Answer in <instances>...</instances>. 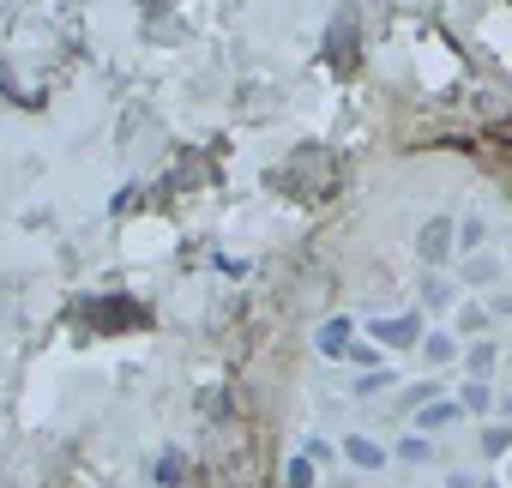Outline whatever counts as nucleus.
<instances>
[{
  "label": "nucleus",
  "instance_id": "nucleus-3",
  "mask_svg": "<svg viewBox=\"0 0 512 488\" xmlns=\"http://www.w3.org/2000/svg\"><path fill=\"white\" fill-rule=\"evenodd\" d=\"M458 416H464V404H458V398H434V404H422V410H416V428H422V434H440V428H446V422H458Z\"/></svg>",
  "mask_w": 512,
  "mask_h": 488
},
{
  "label": "nucleus",
  "instance_id": "nucleus-6",
  "mask_svg": "<svg viewBox=\"0 0 512 488\" xmlns=\"http://www.w3.org/2000/svg\"><path fill=\"white\" fill-rule=\"evenodd\" d=\"M344 458H350L356 470H380V464H386V446H374L368 434H350V440H344Z\"/></svg>",
  "mask_w": 512,
  "mask_h": 488
},
{
  "label": "nucleus",
  "instance_id": "nucleus-5",
  "mask_svg": "<svg viewBox=\"0 0 512 488\" xmlns=\"http://www.w3.org/2000/svg\"><path fill=\"white\" fill-rule=\"evenodd\" d=\"M494 362H500V344H494V338H476V344L464 350V374H470V380H488Z\"/></svg>",
  "mask_w": 512,
  "mask_h": 488
},
{
  "label": "nucleus",
  "instance_id": "nucleus-9",
  "mask_svg": "<svg viewBox=\"0 0 512 488\" xmlns=\"http://www.w3.org/2000/svg\"><path fill=\"white\" fill-rule=\"evenodd\" d=\"M482 452H488V458H506V452H512V422H488V428H482Z\"/></svg>",
  "mask_w": 512,
  "mask_h": 488
},
{
  "label": "nucleus",
  "instance_id": "nucleus-13",
  "mask_svg": "<svg viewBox=\"0 0 512 488\" xmlns=\"http://www.w3.org/2000/svg\"><path fill=\"white\" fill-rule=\"evenodd\" d=\"M284 482H290V488H314V458H308V452H296V458H290V470H284Z\"/></svg>",
  "mask_w": 512,
  "mask_h": 488
},
{
  "label": "nucleus",
  "instance_id": "nucleus-20",
  "mask_svg": "<svg viewBox=\"0 0 512 488\" xmlns=\"http://www.w3.org/2000/svg\"><path fill=\"white\" fill-rule=\"evenodd\" d=\"M506 476H512V464H506Z\"/></svg>",
  "mask_w": 512,
  "mask_h": 488
},
{
  "label": "nucleus",
  "instance_id": "nucleus-11",
  "mask_svg": "<svg viewBox=\"0 0 512 488\" xmlns=\"http://www.w3.org/2000/svg\"><path fill=\"white\" fill-rule=\"evenodd\" d=\"M482 241H488V223H482V217H464V223H458V248H464V254H476Z\"/></svg>",
  "mask_w": 512,
  "mask_h": 488
},
{
  "label": "nucleus",
  "instance_id": "nucleus-4",
  "mask_svg": "<svg viewBox=\"0 0 512 488\" xmlns=\"http://www.w3.org/2000/svg\"><path fill=\"white\" fill-rule=\"evenodd\" d=\"M464 284H470V290L500 284V260H494V254H464Z\"/></svg>",
  "mask_w": 512,
  "mask_h": 488
},
{
  "label": "nucleus",
  "instance_id": "nucleus-16",
  "mask_svg": "<svg viewBox=\"0 0 512 488\" xmlns=\"http://www.w3.org/2000/svg\"><path fill=\"white\" fill-rule=\"evenodd\" d=\"M157 482H163V488L181 482V452H163V458H157Z\"/></svg>",
  "mask_w": 512,
  "mask_h": 488
},
{
  "label": "nucleus",
  "instance_id": "nucleus-14",
  "mask_svg": "<svg viewBox=\"0 0 512 488\" xmlns=\"http://www.w3.org/2000/svg\"><path fill=\"white\" fill-rule=\"evenodd\" d=\"M398 458H404V464H428V458H434V446H428L422 434H410V440H398Z\"/></svg>",
  "mask_w": 512,
  "mask_h": 488
},
{
  "label": "nucleus",
  "instance_id": "nucleus-15",
  "mask_svg": "<svg viewBox=\"0 0 512 488\" xmlns=\"http://www.w3.org/2000/svg\"><path fill=\"white\" fill-rule=\"evenodd\" d=\"M386 386H392V374H386V368H368V374H356V392H362V398H368V392H386Z\"/></svg>",
  "mask_w": 512,
  "mask_h": 488
},
{
  "label": "nucleus",
  "instance_id": "nucleus-17",
  "mask_svg": "<svg viewBox=\"0 0 512 488\" xmlns=\"http://www.w3.org/2000/svg\"><path fill=\"white\" fill-rule=\"evenodd\" d=\"M446 488H476V476H470V470H452V476H446Z\"/></svg>",
  "mask_w": 512,
  "mask_h": 488
},
{
  "label": "nucleus",
  "instance_id": "nucleus-8",
  "mask_svg": "<svg viewBox=\"0 0 512 488\" xmlns=\"http://www.w3.org/2000/svg\"><path fill=\"white\" fill-rule=\"evenodd\" d=\"M458 404H464L470 416H488V410H494V386H488V380H464V392H458Z\"/></svg>",
  "mask_w": 512,
  "mask_h": 488
},
{
  "label": "nucleus",
  "instance_id": "nucleus-10",
  "mask_svg": "<svg viewBox=\"0 0 512 488\" xmlns=\"http://www.w3.org/2000/svg\"><path fill=\"white\" fill-rule=\"evenodd\" d=\"M422 356H428V362H452V356H458V338H452V332H428V338H422Z\"/></svg>",
  "mask_w": 512,
  "mask_h": 488
},
{
  "label": "nucleus",
  "instance_id": "nucleus-19",
  "mask_svg": "<svg viewBox=\"0 0 512 488\" xmlns=\"http://www.w3.org/2000/svg\"><path fill=\"white\" fill-rule=\"evenodd\" d=\"M476 488H500V482H476Z\"/></svg>",
  "mask_w": 512,
  "mask_h": 488
},
{
  "label": "nucleus",
  "instance_id": "nucleus-1",
  "mask_svg": "<svg viewBox=\"0 0 512 488\" xmlns=\"http://www.w3.org/2000/svg\"><path fill=\"white\" fill-rule=\"evenodd\" d=\"M368 338L386 344V350H410L422 338V314H386V320H368Z\"/></svg>",
  "mask_w": 512,
  "mask_h": 488
},
{
  "label": "nucleus",
  "instance_id": "nucleus-7",
  "mask_svg": "<svg viewBox=\"0 0 512 488\" xmlns=\"http://www.w3.org/2000/svg\"><path fill=\"white\" fill-rule=\"evenodd\" d=\"M350 326H356V320H344V314L326 320V326H320V356H350Z\"/></svg>",
  "mask_w": 512,
  "mask_h": 488
},
{
  "label": "nucleus",
  "instance_id": "nucleus-2",
  "mask_svg": "<svg viewBox=\"0 0 512 488\" xmlns=\"http://www.w3.org/2000/svg\"><path fill=\"white\" fill-rule=\"evenodd\" d=\"M452 248H458V223H452V217H428L422 235H416V254H422L428 266H440Z\"/></svg>",
  "mask_w": 512,
  "mask_h": 488
},
{
  "label": "nucleus",
  "instance_id": "nucleus-12",
  "mask_svg": "<svg viewBox=\"0 0 512 488\" xmlns=\"http://www.w3.org/2000/svg\"><path fill=\"white\" fill-rule=\"evenodd\" d=\"M488 320H494L488 308H458V332H464V338H482V332H488Z\"/></svg>",
  "mask_w": 512,
  "mask_h": 488
},
{
  "label": "nucleus",
  "instance_id": "nucleus-18",
  "mask_svg": "<svg viewBox=\"0 0 512 488\" xmlns=\"http://www.w3.org/2000/svg\"><path fill=\"white\" fill-rule=\"evenodd\" d=\"M332 488H356V482H332Z\"/></svg>",
  "mask_w": 512,
  "mask_h": 488
}]
</instances>
